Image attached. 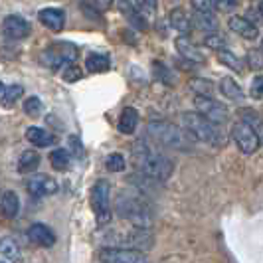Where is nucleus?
<instances>
[{
	"label": "nucleus",
	"mask_w": 263,
	"mask_h": 263,
	"mask_svg": "<svg viewBox=\"0 0 263 263\" xmlns=\"http://www.w3.org/2000/svg\"><path fill=\"white\" fill-rule=\"evenodd\" d=\"M133 158L135 164L139 166V171L145 172L151 180H168L174 164L164 153L157 151L153 145H148L146 141H139L133 148Z\"/></svg>",
	"instance_id": "obj_1"
},
{
	"label": "nucleus",
	"mask_w": 263,
	"mask_h": 263,
	"mask_svg": "<svg viewBox=\"0 0 263 263\" xmlns=\"http://www.w3.org/2000/svg\"><path fill=\"white\" fill-rule=\"evenodd\" d=\"M146 135L153 137L157 143H160L166 148H174V151H190L192 143L188 133L182 131L180 127L166 123V121H153L146 125Z\"/></svg>",
	"instance_id": "obj_2"
},
{
	"label": "nucleus",
	"mask_w": 263,
	"mask_h": 263,
	"mask_svg": "<svg viewBox=\"0 0 263 263\" xmlns=\"http://www.w3.org/2000/svg\"><path fill=\"white\" fill-rule=\"evenodd\" d=\"M182 125L188 135H192L194 139L202 141V143H208V145H220L222 143V137L218 127L210 123L208 119H204L196 111H186L182 113Z\"/></svg>",
	"instance_id": "obj_3"
},
{
	"label": "nucleus",
	"mask_w": 263,
	"mask_h": 263,
	"mask_svg": "<svg viewBox=\"0 0 263 263\" xmlns=\"http://www.w3.org/2000/svg\"><path fill=\"white\" fill-rule=\"evenodd\" d=\"M78 58V48L69 42H55L48 46L42 53V64L50 69H60V67L73 66Z\"/></svg>",
	"instance_id": "obj_4"
},
{
	"label": "nucleus",
	"mask_w": 263,
	"mask_h": 263,
	"mask_svg": "<svg viewBox=\"0 0 263 263\" xmlns=\"http://www.w3.org/2000/svg\"><path fill=\"white\" fill-rule=\"evenodd\" d=\"M91 208L97 218V224H109L111 220V204H109V184L105 180H97L91 188Z\"/></svg>",
	"instance_id": "obj_5"
},
{
	"label": "nucleus",
	"mask_w": 263,
	"mask_h": 263,
	"mask_svg": "<svg viewBox=\"0 0 263 263\" xmlns=\"http://www.w3.org/2000/svg\"><path fill=\"white\" fill-rule=\"evenodd\" d=\"M194 107H196V113H200L204 119H208L214 125H222L230 117V111L224 103L212 99V97H204V95H196L194 99Z\"/></svg>",
	"instance_id": "obj_6"
},
{
	"label": "nucleus",
	"mask_w": 263,
	"mask_h": 263,
	"mask_svg": "<svg viewBox=\"0 0 263 263\" xmlns=\"http://www.w3.org/2000/svg\"><path fill=\"white\" fill-rule=\"evenodd\" d=\"M232 139L236 141L237 148L243 155H253L259 148V135L255 133L251 125L243 123V121H237L232 125Z\"/></svg>",
	"instance_id": "obj_7"
},
{
	"label": "nucleus",
	"mask_w": 263,
	"mask_h": 263,
	"mask_svg": "<svg viewBox=\"0 0 263 263\" xmlns=\"http://www.w3.org/2000/svg\"><path fill=\"white\" fill-rule=\"evenodd\" d=\"M117 208L125 218H129L133 224H137V228H143L145 230L146 226H148V210H146L137 198L119 196Z\"/></svg>",
	"instance_id": "obj_8"
},
{
	"label": "nucleus",
	"mask_w": 263,
	"mask_h": 263,
	"mask_svg": "<svg viewBox=\"0 0 263 263\" xmlns=\"http://www.w3.org/2000/svg\"><path fill=\"white\" fill-rule=\"evenodd\" d=\"M103 263H146V255L137 250H121V248H107L99 253Z\"/></svg>",
	"instance_id": "obj_9"
},
{
	"label": "nucleus",
	"mask_w": 263,
	"mask_h": 263,
	"mask_svg": "<svg viewBox=\"0 0 263 263\" xmlns=\"http://www.w3.org/2000/svg\"><path fill=\"white\" fill-rule=\"evenodd\" d=\"M30 32H32L30 22L24 20L22 16H18V14L6 16L4 22H2V34L8 40H24L30 36Z\"/></svg>",
	"instance_id": "obj_10"
},
{
	"label": "nucleus",
	"mask_w": 263,
	"mask_h": 263,
	"mask_svg": "<svg viewBox=\"0 0 263 263\" xmlns=\"http://www.w3.org/2000/svg\"><path fill=\"white\" fill-rule=\"evenodd\" d=\"M26 188L32 196H52V194L58 192V182L48 174H36L32 178H28Z\"/></svg>",
	"instance_id": "obj_11"
},
{
	"label": "nucleus",
	"mask_w": 263,
	"mask_h": 263,
	"mask_svg": "<svg viewBox=\"0 0 263 263\" xmlns=\"http://www.w3.org/2000/svg\"><path fill=\"white\" fill-rule=\"evenodd\" d=\"M28 237L32 243H36L40 248H52L55 243V234L52 228L46 224H32L28 230Z\"/></svg>",
	"instance_id": "obj_12"
},
{
	"label": "nucleus",
	"mask_w": 263,
	"mask_h": 263,
	"mask_svg": "<svg viewBox=\"0 0 263 263\" xmlns=\"http://www.w3.org/2000/svg\"><path fill=\"white\" fill-rule=\"evenodd\" d=\"M38 20L52 32H60L66 26V12L62 8H44L38 12Z\"/></svg>",
	"instance_id": "obj_13"
},
{
	"label": "nucleus",
	"mask_w": 263,
	"mask_h": 263,
	"mask_svg": "<svg viewBox=\"0 0 263 263\" xmlns=\"http://www.w3.org/2000/svg\"><path fill=\"white\" fill-rule=\"evenodd\" d=\"M228 26H230L232 32H236V34H239L241 38L246 40H255L259 36L257 26L253 22H250L248 18H241V16H232L230 22H228Z\"/></svg>",
	"instance_id": "obj_14"
},
{
	"label": "nucleus",
	"mask_w": 263,
	"mask_h": 263,
	"mask_svg": "<svg viewBox=\"0 0 263 263\" xmlns=\"http://www.w3.org/2000/svg\"><path fill=\"white\" fill-rule=\"evenodd\" d=\"M174 46H176V52L180 53L184 60H188V62H192V64L204 62V55L200 53V50L186 36H178V38L174 40Z\"/></svg>",
	"instance_id": "obj_15"
},
{
	"label": "nucleus",
	"mask_w": 263,
	"mask_h": 263,
	"mask_svg": "<svg viewBox=\"0 0 263 263\" xmlns=\"http://www.w3.org/2000/svg\"><path fill=\"white\" fill-rule=\"evenodd\" d=\"M137 123H139V111L135 107H125L121 111V117H119V133L133 135L137 129Z\"/></svg>",
	"instance_id": "obj_16"
},
{
	"label": "nucleus",
	"mask_w": 263,
	"mask_h": 263,
	"mask_svg": "<svg viewBox=\"0 0 263 263\" xmlns=\"http://www.w3.org/2000/svg\"><path fill=\"white\" fill-rule=\"evenodd\" d=\"M26 139L34 146H50L55 143V137L50 131L42 129V127H28L26 129Z\"/></svg>",
	"instance_id": "obj_17"
},
{
	"label": "nucleus",
	"mask_w": 263,
	"mask_h": 263,
	"mask_svg": "<svg viewBox=\"0 0 263 263\" xmlns=\"http://www.w3.org/2000/svg\"><path fill=\"white\" fill-rule=\"evenodd\" d=\"M168 24H171L176 32H180L182 36L190 32V16L184 12V8H172L171 14H168Z\"/></svg>",
	"instance_id": "obj_18"
},
{
	"label": "nucleus",
	"mask_w": 263,
	"mask_h": 263,
	"mask_svg": "<svg viewBox=\"0 0 263 263\" xmlns=\"http://www.w3.org/2000/svg\"><path fill=\"white\" fill-rule=\"evenodd\" d=\"M18 210H20V200H18V194L12 192V190L2 192V198H0V212H2L6 218H16Z\"/></svg>",
	"instance_id": "obj_19"
},
{
	"label": "nucleus",
	"mask_w": 263,
	"mask_h": 263,
	"mask_svg": "<svg viewBox=\"0 0 263 263\" xmlns=\"http://www.w3.org/2000/svg\"><path fill=\"white\" fill-rule=\"evenodd\" d=\"M190 22H194V26H196L198 30H202V32L214 34V32L218 30V18H216V14H212V12H194Z\"/></svg>",
	"instance_id": "obj_20"
},
{
	"label": "nucleus",
	"mask_w": 263,
	"mask_h": 263,
	"mask_svg": "<svg viewBox=\"0 0 263 263\" xmlns=\"http://www.w3.org/2000/svg\"><path fill=\"white\" fill-rule=\"evenodd\" d=\"M119 10H121V12L129 18V22H131L135 28H139V30H146L145 18L139 14L137 6H135V4H131L129 0H121V2H119Z\"/></svg>",
	"instance_id": "obj_21"
},
{
	"label": "nucleus",
	"mask_w": 263,
	"mask_h": 263,
	"mask_svg": "<svg viewBox=\"0 0 263 263\" xmlns=\"http://www.w3.org/2000/svg\"><path fill=\"white\" fill-rule=\"evenodd\" d=\"M109 66H111V60H109V55H105V53L93 52L85 58V67H87V71H91V73L107 71Z\"/></svg>",
	"instance_id": "obj_22"
},
{
	"label": "nucleus",
	"mask_w": 263,
	"mask_h": 263,
	"mask_svg": "<svg viewBox=\"0 0 263 263\" xmlns=\"http://www.w3.org/2000/svg\"><path fill=\"white\" fill-rule=\"evenodd\" d=\"M220 91L226 99H232V101H241L243 99V89L239 87L236 79L232 78H222L220 79Z\"/></svg>",
	"instance_id": "obj_23"
},
{
	"label": "nucleus",
	"mask_w": 263,
	"mask_h": 263,
	"mask_svg": "<svg viewBox=\"0 0 263 263\" xmlns=\"http://www.w3.org/2000/svg\"><path fill=\"white\" fill-rule=\"evenodd\" d=\"M40 166V155L36 151H24L20 158H18V172L28 174V172H34Z\"/></svg>",
	"instance_id": "obj_24"
},
{
	"label": "nucleus",
	"mask_w": 263,
	"mask_h": 263,
	"mask_svg": "<svg viewBox=\"0 0 263 263\" xmlns=\"http://www.w3.org/2000/svg\"><path fill=\"white\" fill-rule=\"evenodd\" d=\"M50 162H52V166L55 171H67L71 157H69V153L66 148H55V151L50 153Z\"/></svg>",
	"instance_id": "obj_25"
},
{
	"label": "nucleus",
	"mask_w": 263,
	"mask_h": 263,
	"mask_svg": "<svg viewBox=\"0 0 263 263\" xmlns=\"http://www.w3.org/2000/svg\"><path fill=\"white\" fill-rule=\"evenodd\" d=\"M0 253L10 261L20 257V250H18V243L14 241V237H2L0 239Z\"/></svg>",
	"instance_id": "obj_26"
},
{
	"label": "nucleus",
	"mask_w": 263,
	"mask_h": 263,
	"mask_svg": "<svg viewBox=\"0 0 263 263\" xmlns=\"http://www.w3.org/2000/svg\"><path fill=\"white\" fill-rule=\"evenodd\" d=\"M22 95H24V87L18 85V83H14V85L6 87V89L2 91V101H0V103L4 107H10V105H14Z\"/></svg>",
	"instance_id": "obj_27"
},
{
	"label": "nucleus",
	"mask_w": 263,
	"mask_h": 263,
	"mask_svg": "<svg viewBox=\"0 0 263 263\" xmlns=\"http://www.w3.org/2000/svg\"><path fill=\"white\" fill-rule=\"evenodd\" d=\"M218 60L226 64L228 67H232V69H236V71H241V60L237 58L236 53L228 52V50H220L218 52Z\"/></svg>",
	"instance_id": "obj_28"
},
{
	"label": "nucleus",
	"mask_w": 263,
	"mask_h": 263,
	"mask_svg": "<svg viewBox=\"0 0 263 263\" xmlns=\"http://www.w3.org/2000/svg\"><path fill=\"white\" fill-rule=\"evenodd\" d=\"M42 111H44V105H42V101H40L36 95L28 97L26 101H24V113L30 115V117H40Z\"/></svg>",
	"instance_id": "obj_29"
},
{
	"label": "nucleus",
	"mask_w": 263,
	"mask_h": 263,
	"mask_svg": "<svg viewBox=\"0 0 263 263\" xmlns=\"http://www.w3.org/2000/svg\"><path fill=\"white\" fill-rule=\"evenodd\" d=\"M105 166L109 172H121L125 168V158H123V155H119V153H111L105 158Z\"/></svg>",
	"instance_id": "obj_30"
},
{
	"label": "nucleus",
	"mask_w": 263,
	"mask_h": 263,
	"mask_svg": "<svg viewBox=\"0 0 263 263\" xmlns=\"http://www.w3.org/2000/svg\"><path fill=\"white\" fill-rule=\"evenodd\" d=\"M155 73H157V78L162 81V83H166V85H174V81H176V76L172 73L168 67H164L160 62H155Z\"/></svg>",
	"instance_id": "obj_31"
},
{
	"label": "nucleus",
	"mask_w": 263,
	"mask_h": 263,
	"mask_svg": "<svg viewBox=\"0 0 263 263\" xmlns=\"http://www.w3.org/2000/svg\"><path fill=\"white\" fill-rule=\"evenodd\" d=\"M204 44L212 48V50H216V52H220V50H226V38L222 34H210L208 38L204 40Z\"/></svg>",
	"instance_id": "obj_32"
},
{
	"label": "nucleus",
	"mask_w": 263,
	"mask_h": 263,
	"mask_svg": "<svg viewBox=\"0 0 263 263\" xmlns=\"http://www.w3.org/2000/svg\"><path fill=\"white\" fill-rule=\"evenodd\" d=\"M190 87H192L194 91H198V95H204V97H208V93L214 89V85H210L208 79H192Z\"/></svg>",
	"instance_id": "obj_33"
},
{
	"label": "nucleus",
	"mask_w": 263,
	"mask_h": 263,
	"mask_svg": "<svg viewBox=\"0 0 263 263\" xmlns=\"http://www.w3.org/2000/svg\"><path fill=\"white\" fill-rule=\"evenodd\" d=\"M248 64H250L251 69H261L263 52H259V50H250V52H248Z\"/></svg>",
	"instance_id": "obj_34"
},
{
	"label": "nucleus",
	"mask_w": 263,
	"mask_h": 263,
	"mask_svg": "<svg viewBox=\"0 0 263 263\" xmlns=\"http://www.w3.org/2000/svg\"><path fill=\"white\" fill-rule=\"evenodd\" d=\"M194 12H212L214 10V0H190Z\"/></svg>",
	"instance_id": "obj_35"
},
{
	"label": "nucleus",
	"mask_w": 263,
	"mask_h": 263,
	"mask_svg": "<svg viewBox=\"0 0 263 263\" xmlns=\"http://www.w3.org/2000/svg\"><path fill=\"white\" fill-rule=\"evenodd\" d=\"M135 6L139 12L153 14L157 10V0H135Z\"/></svg>",
	"instance_id": "obj_36"
},
{
	"label": "nucleus",
	"mask_w": 263,
	"mask_h": 263,
	"mask_svg": "<svg viewBox=\"0 0 263 263\" xmlns=\"http://www.w3.org/2000/svg\"><path fill=\"white\" fill-rule=\"evenodd\" d=\"M83 78V71L76 66H69L66 67V71H64V79H66L67 83H73V81H78V79Z\"/></svg>",
	"instance_id": "obj_37"
},
{
	"label": "nucleus",
	"mask_w": 263,
	"mask_h": 263,
	"mask_svg": "<svg viewBox=\"0 0 263 263\" xmlns=\"http://www.w3.org/2000/svg\"><path fill=\"white\" fill-rule=\"evenodd\" d=\"M237 6V0H214V8L222 10V12H230Z\"/></svg>",
	"instance_id": "obj_38"
},
{
	"label": "nucleus",
	"mask_w": 263,
	"mask_h": 263,
	"mask_svg": "<svg viewBox=\"0 0 263 263\" xmlns=\"http://www.w3.org/2000/svg\"><path fill=\"white\" fill-rule=\"evenodd\" d=\"M251 95L255 99H263V76H257L251 83Z\"/></svg>",
	"instance_id": "obj_39"
},
{
	"label": "nucleus",
	"mask_w": 263,
	"mask_h": 263,
	"mask_svg": "<svg viewBox=\"0 0 263 263\" xmlns=\"http://www.w3.org/2000/svg\"><path fill=\"white\" fill-rule=\"evenodd\" d=\"M81 10H83V14H85L87 18H93L95 22H99V20H101V14L97 12V10H93V8H89V6H87V2H81Z\"/></svg>",
	"instance_id": "obj_40"
},
{
	"label": "nucleus",
	"mask_w": 263,
	"mask_h": 263,
	"mask_svg": "<svg viewBox=\"0 0 263 263\" xmlns=\"http://www.w3.org/2000/svg\"><path fill=\"white\" fill-rule=\"evenodd\" d=\"M111 2H113V0H95V4H97L99 8H107Z\"/></svg>",
	"instance_id": "obj_41"
},
{
	"label": "nucleus",
	"mask_w": 263,
	"mask_h": 263,
	"mask_svg": "<svg viewBox=\"0 0 263 263\" xmlns=\"http://www.w3.org/2000/svg\"><path fill=\"white\" fill-rule=\"evenodd\" d=\"M259 143H263V125L259 127Z\"/></svg>",
	"instance_id": "obj_42"
},
{
	"label": "nucleus",
	"mask_w": 263,
	"mask_h": 263,
	"mask_svg": "<svg viewBox=\"0 0 263 263\" xmlns=\"http://www.w3.org/2000/svg\"><path fill=\"white\" fill-rule=\"evenodd\" d=\"M259 12L263 14V0H261V2H259Z\"/></svg>",
	"instance_id": "obj_43"
},
{
	"label": "nucleus",
	"mask_w": 263,
	"mask_h": 263,
	"mask_svg": "<svg viewBox=\"0 0 263 263\" xmlns=\"http://www.w3.org/2000/svg\"><path fill=\"white\" fill-rule=\"evenodd\" d=\"M2 91H4V87H2V83H0V93H2Z\"/></svg>",
	"instance_id": "obj_44"
},
{
	"label": "nucleus",
	"mask_w": 263,
	"mask_h": 263,
	"mask_svg": "<svg viewBox=\"0 0 263 263\" xmlns=\"http://www.w3.org/2000/svg\"><path fill=\"white\" fill-rule=\"evenodd\" d=\"M261 52H263V42H261Z\"/></svg>",
	"instance_id": "obj_45"
},
{
	"label": "nucleus",
	"mask_w": 263,
	"mask_h": 263,
	"mask_svg": "<svg viewBox=\"0 0 263 263\" xmlns=\"http://www.w3.org/2000/svg\"><path fill=\"white\" fill-rule=\"evenodd\" d=\"M0 263H4V261H0Z\"/></svg>",
	"instance_id": "obj_46"
}]
</instances>
